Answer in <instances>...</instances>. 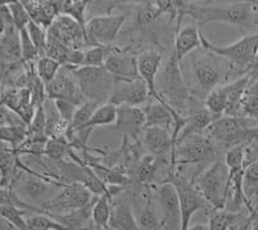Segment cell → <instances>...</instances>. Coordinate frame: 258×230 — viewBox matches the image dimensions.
I'll return each instance as SVG.
<instances>
[{
  "instance_id": "cell-44",
  "label": "cell",
  "mask_w": 258,
  "mask_h": 230,
  "mask_svg": "<svg viewBox=\"0 0 258 230\" xmlns=\"http://www.w3.org/2000/svg\"><path fill=\"white\" fill-rule=\"evenodd\" d=\"M0 230H17L9 221H7L6 218L2 217V225H0Z\"/></svg>"
},
{
  "instance_id": "cell-23",
  "label": "cell",
  "mask_w": 258,
  "mask_h": 230,
  "mask_svg": "<svg viewBox=\"0 0 258 230\" xmlns=\"http://www.w3.org/2000/svg\"><path fill=\"white\" fill-rule=\"evenodd\" d=\"M199 47H202V32L198 26H187L176 32L173 53L179 63Z\"/></svg>"
},
{
  "instance_id": "cell-43",
  "label": "cell",
  "mask_w": 258,
  "mask_h": 230,
  "mask_svg": "<svg viewBox=\"0 0 258 230\" xmlns=\"http://www.w3.org/2000/svg\"><path fill=\"white\" fill-rule=\"evenodd\" d=\"M53 102H54V104H56L57 111H58V113L61 114L62 119H63L66 123L71 124L74 116H75V112H77V109L79 107L73 104V103L64 102V100H53Z\"/></svg>"
},
{
  "instance_id": "cell-8",
  "label": "cell",
  "mask_w": 258,
  "mask_h": 230,
  "mask_svg": "<svg viewBox=\"0 0 258 230\" xmlns=\"http://www.w3.org/2000/svg\"><path fill=\"white\" fill-rule=\"evenodd\" d=\"M164 183H172L178 192L181 204V230H188L194 213H197L199 210L208 211L212 208L202 193L195 187L192 180H187L178 172L170 174Z\"/></svg>"
},
{
  "instance_id": "cell-47",
  "label": "cell",
  "mask_w": 258,
  "mask_h": 230,
  "mask_svg": "<svg viewBox=\"0 0 258 230\" xmlns=\"http://www.w3.org/2000/svg\"><path fill=\"white\" fill-rule=\"evenodd\" d=\"M91 230H112V229H96V227H92Z\"/></svg>"
},
{
  "instance_id": "cell-19",
  "label": "cell",
  "mask_w": 258,
  "mask_h": 230,
  "mask_svg": "<svg viewBox=\"0 0 258 230\" xmlns=\"http://www.w3.org/2000/svg\"><path fill=\"white\" fill-rule=\"evenodd\" d=\"M142 147L154 157L169 155L172 157L174 144L172 131L160 128H147L141 135Z\"/></svg>"
},
{
  "instance_id": "cell-29",
  "label": "cell",
  "mask_w": 258,
  "mask_h": 230,
  "mask_svg": "<svg viewBox=\"0 0 258 230\" xmlns=\"http://www.w3.org/2000/svg\"><path fill=\"white\" fill-rule=\"evenodd\" d=\"M0 137H2L3 143H6L11 148L17 149L29 138V126L25 125V124L13 126H2Z\"/></svg>"
},
{
  "instance_id": "cell-20",
  "label": "cell",
  "mask_w": 258,
  "mask_h": 230,
  "mask_svg": "<svg viewBox=\"0 0 258 230\" xmlns=\"http://www.w3.org/2000/svg\"><path fill=\"white\" fill-rule=\"evenodd\" d=\"M96 198L97 197H94V199L91 202V203L82 207V208L71 211V212L52 213L43 210V215H48L49 217L54 218V220L59 221L61 224L70 227L71 230H91L92 227H94L92 215H93V206H94V202H96Z\"/></svg>"
},
{
  "instance_id": "cell-46",
  "label": "cell",
  "mask_w": 258,
  "mask_h": 230,
  "mask_svg": "<svg viewBox=\"0 0 258 230\" xmlns=\"http://www.w3.org/2000/svg\"><path fill=\"white\" fill-rule=\"evenodd\" d=\"M252 230H258V216H257V218H255L254 224H253V226H252Z\"/></svg>"
},
{
  "instance_id": "cell-22",
  "label": "cell",
  "mask_w": 258,
  "mask_h": 230,
  "mask_svg": "<svg viewBox=\"0 0 258 230\" xmlns=\"http://www.w3.org/2000/svg\"><path fill=\"white\" fill-rule=\"evenodd\" d=\"M2 64H15L22 62L20 30L16 26L9 27L0 34Z\"/></svg>"
},
{
  "instance_id": "cell-31",
  "label": "cell",
  "mask_w": 258,
  "mask_h": 230,
  "mask_svg": "<svg viewBox=\"0 0 258 230\" xmlns=\"http://www.w3.org/2000/svg\"><path fill=\"white\" fill-rule=\"evenodd\" d=\"M100 105L102 104L91 102V100H87L84 104L80 105L77 109V112H75V116H74L70 126H69L68 133H79V131H82L85 128V125L89 123V120L92 119V116H93L94 112L97 111V108L100 107Z\"/></svg>"
},
{
  "instance_id": "cell-16",
  "label": "cell",
  "mask_w": 258,
  "mask_h": 230,
  "mask_svg": "<svg viewBox=\"0 0 258 230\" xmlns=\"http://www.w3.org/2000/svg\"><path fill=\"white\" fill-rule=\"evenodd\" d=\"M163 59H164V57H163L161 52H158L155 49L145 50L141 54H138V72H140L141 79L149 86L151 98L163 103V104L169 105L161 98L158 86H156V76H158L159 71L163 66Z\"/></svg>"
},
{
  "instance_id": "cell-26",
  "label": "cell",
  "mask_w": 258,
  "mask_h": 230,
  "mask_svg": "<svg viewBox=\"0 0 258 230\" xmlns=\"http://www.w3.org/2000/svg\"><path fill=\"white\" fill-rule=\"evenodd\" d=\"M112 215V198L110 195L97 197L93 206V225L96 229H110Z\"/></svg>"
},
{
  "instance_id": "cell-12",
  "label": "cell",
  "mask_w": 258,
  "mask_h": 230,
  "mask_svg": "<svg viewBox=\"0 0 258 230\" xmlns=\"http://www.w3.org/2000/svg\"><path fill=\"white\" fill-rule=\"evenodd\" d=\"M47 94L48 99L64 100L78 107L87 102L77 79L68 67H62L56 79L47 85Z\"/></svg>"
},
{
  "instance_id": "cell-32",
  "label": "cell",
  "mask_w": 258,
  "mask_h": 230,
  "mask_svg": "<svg viewBox=\"0 0 258 230\" xmlns=\"http://www.w3.org/2000/svg\"><path fill=\"white\" fill-rule=\"evenodd\" d=\"M36 73H38L39 79L44 82L45 86L49 85L53 80L56 79V76L61 71L62 66L54 59L49 58V57H41L38 59L35 64Z\"/></svg>"
},
{
  "instance_id": "cell-4",
  "label": "cell",
  "mask_w": 258,
  "mask_h": 230,
  "mask_svg": "<svg viewBox=\"0 0 258 230\" xmlns=\"http://www.w3.org/2000/svg\"><path fill=\"white\" fill-rule=\"evenodd\" d=\"M202 47L206 50L227 59L232 64L239 77L250 73L258 54V31L252 35H244L240 40L229 45H214L202 34Z\"/></svg>"
},
{
  "instance_id": "cell-14",
  "label": "cell",
  "mask_w": 258,
  "mask_h": 230,
  "mask_svg": "<svg viewBox=\"0 0 258 230\" xmlns=\"http://www.w3.org/2000/svg\"><path fill=\"white\" fill-rule=\"evenodd\" d=\"M158 202L163 230H181V204L173 184H161L158 189Z\"/></svg>"
},
{
  "instance_id": "cell-27",
  "label": "cell",
  "mask_w": 258,
  "mask_h": 230,
  "mask_svg": "<svg viewBox=\"0 0 258 230\" xmlns=\"http://www.w3.org/2000/svg\"><path fill=\"white\" fill-rule=\"evenodd\" d=\"M117 119V107L111 104V103H106V104L100 105L97 108V111L89 120V123L85 125V128L82 131H93L96 128L100 126H109L111 124H116Z\"/></svg>"
},
{
  "instance_id": "cell-37",
  "label": "cell",
  "mask_w": 258,
  "mask_h": 230,
  "mask_svg": "<svg viewBox=\"0 0 258 230\" xmlns=\"http://www.w3.org/2000/svg\"><path fill=\"white\" fill-rule=\"evenodd\" d=\"M27 211L21 210L11 204H2V217L6 218L7 221H9L17 230H29V225H27Z\"/></svg>"
},
{
  "instance_id": "cell-9",
  "label": "cell",
  "mask_w": 258,
  "mask_h": 230,
  "mask_svg": "<svg viewBox=\"0 0 258 230\" xmlns=\"http://www.w3.org/2000/svg\"><path fill=\"white\" fill-rule=\"evenodd\" d=\"M128 17V13L101 15L87 21L85 31L88 47H111Z\"/></svg>"
},
{
  "instance_id": "cell-7",
  "label": "cell",
  "mask_w": 258,
  "mask_h": 230,
  "mask_svg": "<svg viewBox=\"0 0 258 230\" xmlns=\"http://www.w3.org/2000/svg\"><path fill=\"white\" fill-rule=\"evenodd\" d=\"M220 147L206 134H195L177 142L173 155L170 157L172 171L181 165H194L213 160L218 155Z\"/></svg>"
},
{
  "instance_id": "cell-24",
  "label": "cell",
  "mask_w": 258,
  "mask_h": 230,
  "mask_svg": "<svg viewBox=\"0 0 258 230\" xmlns=\"http://www.w3.org/2000/svg\"><path fill=\"white\" fill-rule=\"evenodd\" d=\"M185 117L186 124L183 129H182L177 142L185 139L187 137H191V135L206 134L207 129L212 125L214 120H217V117H214L211 112L207 111L206 107L200 108V109H195V111H192Z\"/></svg>"
},
{
  "instance_id": "cell-45",
  "label": "cell",
  "mask_w": 258,
  "mask_h": 230,
  "mask_svg": "<svg viewBox=\"0 0 258 230\" xmlns=\"http://www.w3.org/2000/svg\"><path fill=\"white\" fill-rule=\"evenodd\" d=\"M188 230H209L208 224H195L191 225Z\"/></svg>"
},
{
  "instance_id": "cell-25",
  "label": "cell",
  "mask_w": 258,
  "mask_h": 230,
  "mask_svg": "<svg viewBox=\"0 0 258 230\" xmlns=\"http://www.w3.org/2000/svg\"><path fill=\"white\" fill-rule=\"evenodd\" d=\"M136 217H137L138 226L141 230H163V221L154 208L151 194L145 198L141 210Z\"/></svg>"
},
{
  "instance_id": "cell-41",
  "label": "cell",
  "mask_w": 258,
  "mask_h": 230,
  "mask_svg": "<svg viewBox=\"0 0 258 230\" xmlns=\"http://www.w3.org/2000/svg\"><path fill=\"white\" fill-rule=\"evenodd\" d=\"M30 90H31V102L34 104V107L36 109L43 107L45 104V102L48 100L47 86H45L44 82L39 79L38 75H36V77L32 81L31 86H30Z\"/></svg>"
},
{
  "instance_id": "cell-13",
  "label": "cell",
  "mask_w": 258,
  "mask_h": 230,
  "mask_svg": "<svg viewBox=\"0 0 258 230\" xmlns=\"http://www.w3.org/2000/svg\"><path fill=\"white\" fill-rule=\"evenodd\" d=\"M150 96L151 94L149 86L142 79L116 80L109 103L116 107L120 105L140 107L144 103H149Z\"/></svg>"
},
{
  "instance_id": "cell-34",
  "label": "cell",
  "mask_w": 258,
  "mask_h": 230,
  "mask_svg": "<svg viewBox=\"0 0 258 230\" xmlns=\"http://www.w3.org/2000/svg\"><path fill=\"white\" fill-rule=\"evenodd\" d=\"M29 230H71L54 218L43 213H32L27 217Z\"/></svg>"
},
{
  "instance_id": "cell-1",
  "label": "cell",
  "mask_w": 258,
  "mask_h": 230,
  "mask_svg": "<svg viewBox=\"0 0 258 230\" xmlns=\"http://www.w3.org/2000/svg\"><path fill=\"white\" fill-rule=\"evenodd\" d=\"M187 16L197 22V26L220 22L240 30L250 29L258 25V3L232 2L223 6H203L188 2Z\"/></svg>"
},
{
  "instance_id": "cell-42",
  "label": "cell",
  "mask_w": 258,
  "mask_h": 230,
  "mask_svg": "<svg viewBox=\"0 0 258 230\" xmlns=\"http://www.w3.org/2000/svg\"><path fill=\"white\" fill-rule=\"evenodd\" d=\"M243 117L257 120L258 119V93H246L241 103Z\"/></svg>"
},
{
  "instance_id": "cell-35",
  "label": "cell",
  "mask_w": 258,
  "mask_h": 230,
  "mask_svg": "<svg viewBox=\"0 0 258 230\" xmlns=\"http://www.w3.org/2000/svg\"><path fill=\"white\" fill-rule=\"evenodd\" d=\"M239 216L240 212H230L227 210L212 211L208 221L209 230H229Z\"/></svg>"
},
{
  "instance_id": "cell-6",
  "label": "cell",
  "mask_w": 258,
  "mask_h": 230,
  "mask_svg": "<svg viewBox=\"0 0 258 230\" xmlns=\"http://www.w3.org/2000/svg\"><path fill=\"white\" fill-rule=\"evenodd\" d=\"M77 79L85 99L98 104L109 103L114 91L116 79L105 67H74L69 68Z\"/></svg>"
},
{
  "instance_id": "cell-18",
  "label": "cell",
  "mask_w": 258,
  "mask_h": 230,
  "mask_svg": "<svg viewBox=\"0 0 258 230\" xmlns=\"http://www.w3.org/2000/svg\"><path fill=\"white\" fill-rule=\"evenodd\" d=\"M146 126L144 108L120 105L117 107V119L115 128L120 131L124 138L137 140L141 139V135Z\"/></svg>"
},
{
  "instance_id": "cell-30",
  "label": "cell",
  "mask_w": 258,
  "mask_h": 230,
  "mask_svg": "<svg viewBox=\"0 0 258 230\" xmlns=\"http://www.w3.org/2000/svg\"><path fill=\"white\" fill-rule=\"evenodd\" d=\"M158 172V160L154 156L149 155L141 158L136 166V181L144 185H149L155 179Z\"/></svg>"
},
{
  "instance_id": "cell-15",
  "label": "cell",
  "mask_w": 258,
  "mask_h": 230,
  "mask_svg": "<svg viewBox=\"0 0 258 230\" xmlns=\"http://www.w3.org/2000/svg\"><path fill=\"white\" fill-rule=\"evenodd\" d=\"M243 192L248 202V213L258 211V147H245Z\"/></svg>"
},
{
  "instance_id": "cell-21",
  "label": "cell",
  "mask_w": 258,
  "mask_h": 230,
  "mask_svg": "<svg viewBox=\"0 0 258 230\" xmlns=\"http://www.w3.org/2000/svg\"><path fill=\"white\" fill-rule=\"evenodd\" d=\"M112 230H141L138 226L137 217L133 213L131 201L126 198L112 199V215L110 221Z\"/></svg>"
},
{
  "instance_id": "cell-33",
  "label": "cell",
  "mask_w": 258,
  "mask_h": 230,
  "mask_svg": "<svg viewBox=\"0 0 258 230\" xmlns=\"http://www.w3.org/2000/svg\"><path fill=\"white\" fill-rule=\"evenodd\" d=\"M204 107L207 108V111L211 112L214 117H222L227 108V99L223 93L222 87H217L213 91L208 94L204 99Z\"/></svg>"
},
{
  "instance_id": "cell-10",
  "label": "cell",
  "mask_w": 258,
  "mask_h": 230,
  "mask_svg": "<svg viewBox=\"0 0 258 230\" xmlns=\"http://www.w3.org/2000/svg\"><path fill=\"white\" fill-rule=\"evenodd\" d=\"M48 39L74 50H83L84 47H88L85 30L68 16H59L53 22L48 29Z\"/></svg>"
},
{
  "instance_id": "cell-5",
  "label": "cell",
  "mask_w": 258,
  "mask_h": 230,
  "mask_svg": "<svg viewBox=\"0 0 258 230\" xmlns=\"http://www.w3.org/2000/svg\"><path fill=\"white\" fill-rule=\"evenodd\" d=\"M212 210H225L230 193L229 169L225 161H214L192 180Z\"/></svg>"
},
{
  "instance_id": "cell-38",
  "label": "cell",
  "mask_w": 258,
  "mask_h": 230,
  "mask_svg": "<svg viewBox=\"0 0 258 230\" xmlns=\"http://www.w3.org/2000/svg\"><path fill=\"white\" fill-rule=\"evenodd\" d=\"M27 31H29V35L31 38L32 43H34V45L38 49L40 58L41 57H45L48 45V30L43 29V27L31 21L29 26H27Z\"/></svg>"
},
{
  "instance_id": "cell-3",
  "label": "cell",
  "mask_w": 258,
  "mask_h": 230,
  "mask_svg": "<svg viewBox=\"0 0 258 230\" xmlns=\"http://www.w3.org/2000/svg\"><path fill=\"white\" fill-rule=\"evenodd\" d=\"M156 86L161 98L179 114H182L183 108H188L192 100L190 87L182 75L181 63L174 53H172L167 62L161 66L156 76Z\"/></svg>"
},
{
  "instance_id": "cell-48",
  "label": "cell",
  "mask_w": 258,
  "mask_h": 230,
  "mask_svg": "<svg viewBox=\"0 0 258 230\" xmlns=\"http://www.w3.org/2000/svg\"><path fill=\"white\" fill-rule=\"evenodd\" d=\"M257 213H258V211H257Z\"/></svg>"
},
{
  "instance_id": "cell-11",
  "label": "cell",
  "mask_w": 258,
  "mask_h": 230,
  "mask_svg": "<svg viewBox=\"0 0 258 230\" xmlns=\"http://www.w3.org/2000/svg\"><path fill=\"white\" fill-rule=\"evenodd\" d=\"M93 199L94 195L82 184H66L59 190L58 194L47 206L43 207V210L47 211V212L61 211L62 213H68L87 206Z\"/></svg>"
},
{
  "instance_id": "cell-36",
  "label": "cell",
  "mask_w": 258,
  "mask_h": 230,
  "mask_svg": "<svg viewBox=\"0 0 258 230\" xmlns=\"http://www.w3.org/2000/svg\"><path fill=\"white\" fill-rule=\"evenodd\" d=\"M112 50L111 47H92L84 50V61L83 66L85 67H103L107 57ZM82 67V66H80Z\"/></svg>"
},
{
  "instance_id": "cell-40",
  "label": "cell",
  "mask_w": 258,
  "mask_h": 230,
  "mask_svg": "<svg viewBox=\"0 0 258 230\" xmlns=\"http://www.w3.org/2000/svg\"><path fill=\"white\" fill-rule=\"evenodd\" d=\"M7 4H8L9 11H11V15H12L15 26L18 30L26 29L30 22H31V18H30V15L24 3L22 2H11V3Z\"/></svg>"
},
{
  "instance_id": "cell-17",
  "label": "cell",
  "mask_w": 258,
  "mask_h": 230,
  "mask_svg": "<svg viewBox=\"0 0 258 230\" xmlns=\"http://www.w3.org/2000/svg\"><path fill=\"white\" fill-rule=\"evenodd\" d=\"M103 67L109 71L116 80H137L141 79L138 72V57L126 50H120L112 47Z\"/></svg>"
},
{
  "instance_id": "cell-2",
  "label": "cell",
  "mask_w": 258,
  "mask_h": 230,
  "mask_svg": "<svg viewBox=\"0 0 258 230\" xmlns=\"http://www.w3.org/2000/svg\"><path fill=\"white\" fill-rule=\"evenodd\" d=\"M232 75H236L232 64L209 50L199 53L191 59V76L198 87L197 94L204 96V99L211 91L222 86L221 84Z\"/></svg>"
},
{
  "instance_id": "cell-28",
  "label": "cell",
  "mask_w": 258,
  "mask_h": 230,
  "mask_svg": "<svg viewBox=\"0 0 258 230\" xmlns=\"http://www.w3.org/2000/svg\"><path fill=\"white\" fill-rule=\"evenodd\" d=\"M89 0H61V16H68L77 21L78 24L85 30L87 26V9L89 8ZM87 32V31H85Z\"/></svg>"
},
{
  "instance_id": "cell-39",
  "label": "cell",
  "mask_w": 258,
  "mask_h": 230,
  "mask_svg": "<svg viewBox=\"0 0 258 230\" xmlns=\"http://www.w3.org/2000/svg\"><path fill=\"white\" fill-rule=\"evenodd\" d=\"M21 36V49H22V62L25 63H36L38 59L40 58L39 52L36 47L32 43L31 38L29 35V31L26 29L20 30Z\"/></svg>"
}]
</instances>
